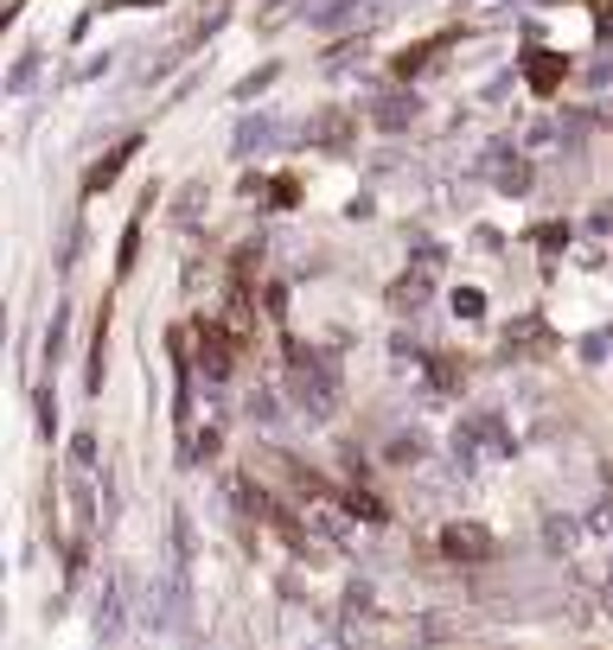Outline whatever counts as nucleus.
Instances as JSON below:
<instances>
[{
  "label": "nucleus",
  "instance_id": "1",
  "mask_svg": "<svg viewBox=\"0 0 613 650\" xmlns=\"http://www.w3.org/2000/svg\"><path fill=\"white\" fill-rule=\"evenodd\" d=\"M288 364H294L288 389H294V402L306 409V421H326V414L338 409V383H333V370H326L320 357L306 351V345H288Z\"/></svg>",
  "mask_w": 613,
  "mask_h": 650
},
{
  "label": "nucleus",
  "instance_id": "2",
  "mask_svg": "<svg viewBox=\"0 0 613 650\" xmlns=\"http://www.w3.org/2000/svg\"><path fill=\"white\" fill-rule=\"evenodd\" d=\"M230 364H237V332L224 319H205L198 325V377H205V383H224Z\"/></svg>",
  "mask_w": 613,
  "mask_h": 650
},
{
  "label": "nucleus",
  "instance_id": "3",
  "mask_svg": "<svg viewBox=\"0 0 613 650\" xmlns=\"http://www.w3.org/2000/svg\"><path fill=\"white\" fill-rule=\"evenodd\" d=\"M441 549H448V562H492V555H498V542H492L486 523H448V530H441Z\"/></svg>",
  "mask_w": 613,
  "mask_h": 650
},
{
  "label": "nucleus",
  "instance_id": "4",
  "mask_svg": "<svg viewBox=\"0 0 613 650\" xmlns=\"http://www.w3.org/2000/svg\"><path fill=\"white\" fill-rule=\"evenodd\" d=\"M96 638L116 650L128 638V606H122V574H103V606H96Z\"/></svg>",
  "mask_w": 613,
  "mask_h": 650
},
{
  "label": "nucleus",
  "instance_id": "5",
  "mask_svg": "<svg viewBox=\"0 0 613 650\" xmlns=\"http://www.w3.org/2000/svg\"><path fill=\"white\" fill-rule=\"evenodd\" d=\"M486 178L498 185V192L524 198V192H530V160H524V153H512V148H492L486 153Z\"/></svg>",
  "mask_w": 613,
  "mask_h": 650
},
{
  "label": "nucleus",
  "instance_id": "6",
  "mask_svg": "<svg viewBox=\"0 0 613 650\" xmlns=\"http://www.w3.org/2000/svg\"><path fill=\"white\" fill-rule=\"evenodd\" d=\"M135 153H141V134H128V141H116V148L103 153V160H96L90 173H84V192H109V185L122 178V166L135 160Z\"/></svg>",
  "mask_w": 613,
  "mask_h": 650
},
{
  "label": "nucleus",
  "instance_id": "7",
  "mask_svg": "<svg viewBox=\"0 0 613 650\" xmlns=\"http://www.w3.org/2000/svg\"><path fill=\"white\" fill-rule=\"evenodd\" d=\"M454 39H460V26L434 32V39H422V45H409V52H397V58H390V71H397L402 84H409V77H416V71H422V64H434V58H441V52H448V45H454Z\"/></svg>",
  "mask_w": 613,
  "mask_h": 650
},
{
  "label": "nucleus",
  "instance_id": "8",
  "mask_svg": "<svg viewBox=\"0 0 613 650\" xmlns=\"http://www.w3.org/2000/svg\"><path fill=\"white\" fill-rule=\"evenodd\" d=\"M524 77H530L537 96H556L562 77H569V58H562V52H524Z\"/></svg>",
  "mask_w": 613,
  "mask_h": 650
},
{
  "label": "nucleus",
  "instance_id": "9",
  "mask_svg": "<svg viewBox=\"0 0 613 650\" xmlns=\"http://www.w3.org/2000/svg\"><path fill=\"white\" fill-rule=\"evenodd\" d=\"M352 141V116L345 109H326V116L306 121V148H345Z\"/></svg>",
  "mask_w": 613,
  "mask_h": 650
},
{
  "label": "nucleus",
  "instance_id": "10",
  "mask_svg": "<svg viewBox=\"0 0 613 650\" xmlns=\"http://www.w3.org/2000/svg\"><path fill=\"white\" fill-rule=\"evenodd\" d=\"M537 345H550V332H544L537 313H524V319L505 325V351H537Z\"/></svg>",
  "mask_w": 613,
  "mask_h": 650
},
{
  "label": "nucleus",
  "instance_id": "11",
  "mask_svg": "<svg viewBox=\"0 0 613 650\" xmlns=\"http://www.w3.org/2000/svg\"><path fill=\"white\" fill-rule=\"evenodd\" d=\"M370 116H377V128H390V134H397V128L416 121V96H377V109H370Z\"/></svg>",
  "mask_w": 613,
  "mask_h": 650
},
{
  "label": "nucleus",
  "instance_id": "12",
  "mask_svg": "<svg viewBox=\"0 0 613 650\" xmlns=\"http://www.w3.org/2000/svg\"><path fill=\"white\" fill-rule=\"evenodd\" d=\"M576 542H582L576 517H544V549H550V555H569Z\"/></svg>",
  "mask_w": 613,
  "mask_h": 650
},
{
  "label": "nucleus",
  "instance_id": "13",
  "mask_svg": "<svg viewBox=\"0 0 613 650\" xmlns=\"http://www.w3.org/2000/svg\"><path fill=\"white\" fill-rule=\"evenodd\" d=\"M198 210H205V178H192V185L180 192V205H173V224H180V230H192V224H198Z\"/></svg>",
  "mask_w": 613,
  "mask_h": 650
},
{
  "label": "nucleus",
  "instance_id": "14",
  "mask_svg": "<svg viewBox=\"0 0 613 650\" xmlns=\"http://www.w3.org/2000/svg\"><path fill=\"white\" fill-rule=\"evenodd\" d=\"M422 300H429V274H402L397 288H390V306H397V313L422 306Z\"/></svg>",
  "mask_w": 613,
  "mask_h": 650
},
{
  "label": "nucleus",
  "instance_id": "15",
  "mask_svg": "<svg viewBox=\"0 0 613 650\" xmlns=\"http://www.w3.org/2000/svg\"><path fill=\"white\" fill-rule=\"evenodd\" d=\"M224 491H230V503H237L244 517H262V510H269V498H262L249 478H224Z\"/></svg>",
  "mask_w": 613,
  "mask_h": 650
},
{
  "label": "nucleus",
  "instance_id": "16",
  "mask_svg": "<svg viewBox=\"0 0 613 650\" xmlns=\"http://www.w3.org/2000/svg\"><path fill=\"white\" fill-rule=\"evenodd\" d=\"M269 141H276V121H269V116H256V121L244 128V134H237V153H256V148H269Z\"/></svg>",
  "mask_w": 613,
  "mask_h": 650
},
{
  "label": "nucleus",
  "instance_id": "17",
  "mask_svg": "<svg viewBox=\"0 0 613 650\" xmlns=\"http://www.w3.org/2000/svg\"><path fill=\"white\" fill-rule=\"evenodd\" d=\"M345 510H352V517H365V523H384V503L370 498V491H358V485L345 491Z\"/></svg>",
  "mask_w": 613,
  "mask_h": 650
},
{
  "label": "nucleus",
  "instance_id": "18",
  "mask_svg": "<svg viewBox=\"0 0 613 650\" xmlns=\"http://www.w3.org/2000/svg\"><path fill=\"white\" fill-rule=\"evenodd\" d=\"M224 325H230L237 338H249V332H256V313H249V294H237V300H230V319H224Z\"/></svg>",
  "mask_w": 613,
  "mask_h": 650
},
{
  "label": "nucleus",
  "instance_id": "19",
  "mask_svg": "<svg viewBox=\"0 0 613 650\" xmlns=\"http://www.w3.org/2000/svg\"><path fill=\"white\" fill-rule=\"evenodd\" d=\"M429 370H434V383H441V389H460V383H466V364H454V357H434Z\"/></svg>",
  "mask_w": 613,
  "mask_h": 650
},
{
  "label": "nucleus",
  "instance_id": "20",
  "mask_svg": "<svg viewBox=\"0 0 613 650\" xmlns=\"http://www.w3.org/2000/svg\"><path fill=\"white\" fill-rule=\"evenodd\" d=\"M71 466H77V473L96 466V434H77V441H71Z\"/></svg>",
  "mask_w": 613,
  "mask_h": 650
},
{
  "label": "nucleus",
  "instance_id": "21",
  "mask_svg": "<svg viewBox=\"0 0 613 650\" xmlns=\"http://www.w3.org/2000/svg\"><path fill=\"white\" fill-rule=\"evenodd\" d=\"M135 256H141V224H128V237H122V249H116V268H135Z\"/></svg>",
  "mask_w": 613,
  "mask_h": 650
},
{
  "label": "nucleus",
  "instance_id": "22",
  "mask_svg": "<svg viewBox=\"0 0 613 650\" xmlns=\"http://www.w3.org/2000/svg\"><path fill=\"white\" fill-rule=\"evenodd\" d=\"M454 313L480 319V313H486V294H480V288H460V294H454Z\"/></svg>",
  "mask_w": 613,
  "mask_h": 650
},
{
  "label": "nucleus",
  "instance_id": "23",
  "mask_svg": "<svg viewBox=\"0 0 613 650\" xmlns=\"http://www.w3.org/2000/svg\"><path fill=\"white\" fill-rule=\"evenodd\" d=\"M39 434H58V402H52V389H39Z\"/></svg>",
  "mask_w": 613,
  "mask_h": 650
},
{
  "label": "nucleus",
  "instance_id": "24",
  "mask_svg": "<svg viewBox=\"0 0 613 650\" xmlns=\"http://www.w3.org/2000/svg\"><path fill=\"white\" fill-rule=\"evenodd\" d=\"M269 84H276V64H262L256 77H244V84H237V96H256V89H269Z\"/></svg>",
  "mask_w": 613,
  "mask_h": 650
},
{
  "label": "nucleus",
  "instance_id": "25",
  "mask_svg": "<svg viewBox=\"0 0 613 650\" xmlns=\"http://www.w3.org/2000/svg\"><path fill=\"white\" fill-rule=\"evenodd\" d=\"M77 262V224H64V242H58V274Z\"/></svg>",
  "mask_w": 613,
  "mask_h": 650
},
{
  "label": "nucleus",
  "instance_id": "26",
  "mask_svg": "<svg viewBox=\"0 0 613 650\" xmlns=\"http://www.w3.org/2000/svg\"><path fill=\"white\" fill-rule=\"evenodd\" d=\"M45 357H52V364H58V357H64V313H58V319H52V332H45Z\"/></svg>",
  "mask_w": 613,
  "mask_h": 650
},
{
  "label": "nucleus",
  "instance_id": "27",
  "mask_svg": "<svg viewBox=\"0 0 613 650\" xmlns=\"http://www.w3.org/2000/svg\"><path fill=\"white\" fill-rule=\"evenodd\" d=\"M537 242H544V249H562V242H569V224H544V230H537Z\"/></svg>",
  "mask_w": 613,
  "mask_h": 650
},
{
  "label": "nucleus",
  "instance_id": "28",
  "mask_svg": "<svg viewBox=\"0 0 613 650\" xmlns=\"http://www.w3.org/2000/svg\"><path fill=\"white\" fill-rule=\"evenodd\" d=\"M192 453H198V459H212V453H217V427H205V434L192 441Z\"/></svg>",
  "mask_w": 613,
  "mask_h": 650
},
{
  "label": "nucleus",
  "instance_id": "29",
  "mask_svg": "<svg viewBox=\"0 0 613 650\" xmlns=\"http://www.w3.org/2000/svg\"><path fill=\"white\" fill-rule=\"evenodd\" d=\"M416 453H422V441H416V434H409V441H390V459H416Z\"/></svg>",
  "mask_w": 613,
  "mask_h": 650
},
{
  "label": "nucleus",
  "instance_id": "30",
  "mask_svg": "<svg viewBox=\"0 0 613 650\" xmlns=\"http://www.w3.org/2000/svg\"><path fill=\"white\" fill-rule=\"evenodd\" d=\"M594 530H601V535H613V498L601 503V510H594Z\"/></svg>",
  "mask_w": 613,
  "mask_h": 650
},
{
  "label": "nucleus",
  "instance_id": "31",
  "mask_svg": "<svg viewBox=\"0 0 613 650\" xmlns=\"http://www.w3.org/2000/svg\"><path fill=\"white\" fill-rule=\"evenodd\" d=\"M601 39H613V7H601Z\"/></svg>",
  "mask_w": 613,
  "mask_h": 650
}]
</instances>
